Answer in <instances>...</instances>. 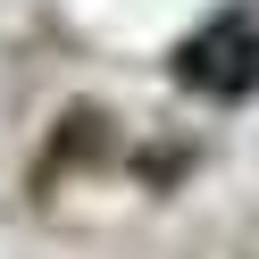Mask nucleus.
Wrapping results in <instances>:
<instances>
[{
	"instance_id": "f257e3e1",
	"label": "nucleus",
	"mask_w": 259,
	"mask_h": 259,
	"mask_svg": "<svg viewBox=\"0 0 259 259\" xmlns=\"http://www.w3.org/2000/svg\"><path fill=\"white\" fill-rule=\"evenodd\" d=\"M176 75H184L192 92H209V101H242V92L259 84V25L242 17V9L209 17L201 34H184V51H176Z\"/></svg>"
}]
</instances>
